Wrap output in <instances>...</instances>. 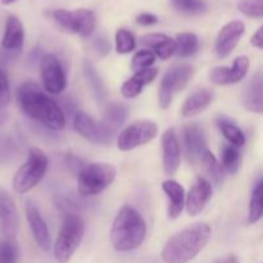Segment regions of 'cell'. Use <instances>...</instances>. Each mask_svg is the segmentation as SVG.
<instances>
[{
	"mask_svg": "<svg viewBox=\"0 0 263 263\" xmlns=\"http://www.w3.org/2000/svg\"><path fill=\"white\" fill-rule=\"evenodd\" d=\"M17 99L23 113L44 127L53 131H61L66 126V116L61 105L48 94L41 91L39 85L35 82H23L18 87Z\"/></svg>",
	"mask_w": 263,
	"mask_h": 263,
	"instance_id": "cell-1",
	"label": "cell"
},
{
	"mask_svg": "<svg viewBox=\"0 0 263 263\" xmlns=\"http://www.w3.org/2000/svg\"><path fill=\"white\" fill-rule=\"evenodd\" d=\"M211 239V228L207 223H194L175 234L167 240L161 257L164 263H187L194 259Z\"/></svg>",
	"mask_w": 263,
	"mask_h": 263,
	"instance_id": "cell-2",
	"label": "cell"
},
{
	"mask_svg": "<svg viewBox=\"0 0 263 263\" xmlns=\"http://www.w3.org/2000/svg\"><path fill=\"white\" fill-rule=\"evenodd\" d=\"M146 236V223L143 216L131 205H123L113 220L110 243L120 253H127L143 246Z\"/></svg>",
	"mask_w": 263,
	"mask_h": 263,
	"instance_id": "cell-3",
	"label": "cell"
},
{
	"mask_svg": "<svg viewBox=\"0 0 263 263\" xmlns=\"http://www.w3.org/2000/svg\"><path fill=\"white\" fill-rule=\"evenodd\" d=\"M117 170L113 164L97 162L82 167L77 174V190L81 197H95L113 184Z\"/></svg>",
	"mask_w": 263,
	"mask_h": 263,
	"instance_id": "cell-4",
	"label": "cell"
},
{
	"mask_svg": "<svg viewBox=\"0 0 263 263\" xmlns=\"http://www.w3.org/2000/svg\"><path fill=\"white\" fill-rule=\"evenodd\" d=\"M85 235V223L76 213L66 215L53 247L54 258L58 263H68L81 244Z\"/></svg>",
	"mask_w": 263,
	"mask_h": 263,
	"instance_id": "cell-5",
	"label": "cell"
},
{
	"mask_svg": "<svg viewBox=\"0 0 263 263\" xmlns=\"http://www.w3.org/2000/svg\"><path fill=\"white\" fill-rule=\"evenodd\" d=\"M48 170V157L41 149L31 148L28 158L13 176V190L17 194H27L37 186Z\"/></svg>",
	"mask_w": 263,
	"mask_h": 263,
	"instance_id": "cell-6",
	"label": "cell"
},
{
	"mask_svg": "<svg viewBox=\"0 0 263 263\" xmlns=\"http://www.w3.org/2000/svg\"><path fill=\"white\" fill-rule=\"evenodd\" d=\"M53 21L61 30L68 33L80 35L81 37H89L97 27V17L90 9H55L51 13Z\"/></svg>",
	"mask_w": 263,
	"mask_h": 263,
	"instance_id": "cell-7",
	"label": "cell"
},
{
	"mask_svg": "<svg viewBox=\"0 0 263 263\" xmlns=\"http://www.w3.org/2000/svg\"><path fill=\"white\" fill-rule=\"evenodd\" d=\"M194 74V67L189 63L174 64L162 77L159 85L158 102L162 109H167L171 105L174 97L184 90Z\"/></svg>",
	"mask_w": 263,
	"mask_h": 263,
	"instance_id": "cell-8",
	"label": "cell"
},
{
	"mask_svg": "<svg viewBox=\"0 0 263 263\" xmlns=\"http://www.w3.org/2000/svg\"><path fill=\"white\" fill-rule=\"evenodd\" d=\"M158 134V126L151 120L136 121L121 131L117 138V146L122 152H130L133 149L151 143Z\"/></svg>",
	"mask_w": 263,
	"mask_h": 263,
	"instance_id": "cell-9",
	"label": "cell"
},
{
	"mask_svg": "<svg viewBox=\"0 0 263 263\" xmlns=\"http://www.w3.org/2000/svg\"><path fill=\"white\" fill-rule=\"evenodd\" d=\"M41 80L45 91L51 95H59L66 90L67 76L61 61L55 54H45L40 64Z\"/></svg>",
	"mask_w": 263,
	"mask_h": 263,
	"instance_id": "cell-10",
	"label": "cell"
},
{
	"mask_svg": "<svg viewBox=\"0 0 263 263\" xmlns=\"http://www.w3.org/2000/svg\"><path fill=\"white\" fill-rule=\"evenodd\" d=\"M182 144L187 161L193 164L200 162L203 154L208 151V140L199 123L190 122L182 127Z\"/></svg>",
	"mask_w": 263,
	"mask_h": 263,
	"instance_id": "cell-11",
	"label": "cell"
},
{
	"mask_svg": "<svg viewBox=\"0 0 263 263\" xmlns=\"http://www.w3.org/2000/svg\"><path fill=\"white\" fill-rule=\"evenodd\" d=\"M73 128L79 135L91 144H110L113 141V138L105 133L100 122H97L91 116L81 110L74 115Z\"/></svg>",
	"mask_w": 263,
	"mask_h": 263,
	"instance_id": "cell-12",
	"label": "cell"
},
{
	"mask_svg": "<svg viewBox=\"0 0 263 263\" xmlns=\"http://www.w3.org/2000/svg\"><path fill=\"white\" fill-rule=\"evenodd\" d=\"M251 67L249 58L246 55H240L235 58L233 66L225 67L218 66L211 69L210 80L216 85H233L240 82L247 76Z\"/></svg>",
	"mask_w": 263,
	"mask_h": 263,
	"instance_id": "cell-13",
	"label": "cell"
},
{
	"mask_svg": "<svg viewBox=\"0 0 263 263\" xmlns=\"http://www.w3.org/2000/svg\"><path fill=\"white\" fill-rule=\"evenodd\" d=\"M212 184L204 177H198L195 184L185 194V207L190 216H198L204 211L212 198Z\"/></svg>",
	"mask_w": 263,
	"mask_h": 263,
	"instance_id": "cell-14",
	"label": "cell"
},
{
	"mask_svg": "<svg viewBox=\"0 0 263 263\" xmlns=\"http://www.w3.org/2000/svg\"><path fill=\"white\" fill-rule=\"evenodd\" d=\"M246 32V25L241 21H231L226 23L216 39V53L220 58H226L233 53L241 36Z\"/></svg>",
	"mask_w": 263,
	"mask_h": 263,
	"instance_id": "cell-15",
	"label": "cell"
},
{
	"mask_svg": "<svg viewBox=\"0 0 263 263\" xmlns=\"http://www.w3.org/2000/svg\"><path fill=\"white\" fill-rule=\"evenodd\" d=\"M18 231V212L10 194L0 189V233L7 239L15 238Z\"/></svg>",
	"mask_w": 263,
	"mask_h": 263,
	"instance_id": "cell-16",
	"label": "cell"
},
{
	"mask_svg": "<svg viewBox=\"0 0 263 263\" xmlns=\"http://www.w3.org/2000/svg\"><path fill=\"white\" fill-rule=\"evenodd\" d=\"M162 152H163V171L172 176L179 170L181 163V151H180L179 139L174 128H167L162 135Z\"/></svg>",
	"mask_w": 263,
	"mask_h": 263,
	"instance_id": "cell-17",
	"label": "cell"
},
{
	"mask_svg": "<svg viewBox=\"0 0 263 263\" xmlns=\"http://www.w3.org/2000/svg\"><path fill=\"white\" fill-rule=\"evenodd\" d=\"M26 218H27L31 233H32V236L33 239H35L37 247L41 251L48 252L51 247V239L50 233H49V228L48 225H46L44 217L41 216L40 211H39L32 203H27V204H26Z\"/></svg>",
	"mask_w": 263,
	"mask_h": 263,
	"instance_id": "cell-18",
	"label": "cell"
},
{
	"mask_svg": "<svg viewBox=\"0 0 263 263\" xmlns=\"http://www.w3.org/2000/svg\"><path fill=\"white\" fill-rule=\"evenodd\" d=\"M25 43V28L22 22L15 15H9L5 23L4 35H3L2 46L9 53H20Z\"/></svg>",
	"mask_w": 263,
	"mask_h": 263,
	"instance_id": "cell-19",
	"label": "cell"
},
{
	"mask_svg": "<svg viewBox=\"0 0 263 263\" xmlns=\"http://www.w3.org/2000/svg\"><path fill=\"white\" fill-rule=\"evenodd\" d=\"M140 44L145 46L148 50L153 51L156 57L163 59V61L171 58L176 50V44H175L174 39L164 33H146L140 37Z\"/></svg>",
	"mask_w": 263,
	"mask_h": 263,
	"instance_id": "cell-20",
	"label": "cell"
},
{
	"mask_svg": "<svg viewBox=\"0 0 263 263\" xmlns=\"http://www.w3.org/2000/svg\"><path fill=\"white\" fill-rule=\"evenodd\" d=\"M244 108L249 112L261 115L263 112V76L257 72L247 84L243 94Z\"/></svg>",
	"mask_w": 263,
	"mask_h": 263,
	"instance_id": "cell-21",
	"label": "cell"
},
{
	"mask_svg": "<svg viewBox=\"0 0 263 263\" xmlns=\"http://www.w3.org/2000/svg\"><path fill=\"white\" fill-rule=\"evenodd\" d=\"M162 189L166 193L167 199H168V213L170 220H176L181 216L185 207V189L180 182L176 180H166L162 184Z\"/></svg>",
	"mask_w": 263,
	"mask_h": 263,
	"instance_id": "cell-22",
	"label": "cell"
},
{
	"mask_svg": "<svg viewBox=\"0 0 263 263\" xmlns=\"http://www.w3.org/2000/svg\"><path fill=\"white\" fill-rule=\"evenodd\" d=\"M213 94L207 89H202L190 95L181 107V116L184 118H193L208 109L212 104Z\"/></svg>",
	"mask_w": 263,
	"mask_h": 263,
	"instance_id": "cell-23",
	"label": "cell"
},
{
	"mask_svg": "<svg viewBox=\"0 0 263 263\" xmlns=\"http://www.w3.org/2000/svg\"><path fill=\"white\" fill-rule=\"evenodd\" d=\"M127 108L123 104H110L105 110L100 125L110 136L115 138L118 128L127 120Z\"/></svg>",
	"mask_w": 263,
	"mask_h": 263,
	"instance_id": "cell-24",
	"label": "cell"
},
{
	"mask_svg": "<svg viewBox=\"0 0 263 263\" xmlns=\"http://www.w3.org/2000/svg\"><path fill=\"white\" fill-rule=\"evenodd\" d=\"M175 44H176L175 54L179 58H189V57L194 55L199 49V39L193 32L177 33Z\"/></svg>",
	"mask_w": 263,
	"mask_h": 263,
	"instance_id": "cell-25",
	"label": "cell"
},
{
	"mask_svg": "<svg viewBox=\"0 0 263 263\" xmlns=\"http://www.w3.org/2000/svg\"><path fill=\"white\" fill-rule=\"evenodd\" d=\"M84 72L85 76H86L87 82H89V86L91 87L94 97L97 98L98 102H104L105 98H107L104 82L102 81L98 71L89 61L84 62Z\"/></svg>",
	"mask_w": 263,
	"mask_h": 263,
	"instance_id": "cell-26",
	"label": "cell"
},
{
	"mask_svg": "<svg viewBox=\"0 0 263 263\" xmlns=\"http://www.w3.org/2000/svg\"><path fill=\"white\" fill-rule=\"evenodd\" d=\"M217 125L222 135L229 141V144L236 146V148H240L246 144V135L241 131V128L236 126L235 123L226 120V118H221V120H218Z\"/></svg>",
	"mask_w": 263,
	"mask_h": 263,
	"instance_id": "cell-27",
	"label": "cell"
},
{
	"mask_svg": "<svg viewBox=\"0 0 263 263\" xmlns=\"http://www.w3.org/2000/svg\"><path fill=\"white\" fill-rule=\"evenodd\" d=\"M263 215V181L259 180L253 187L252 192L251 202H249V213H248V222L251 225L258 222Z\"/></svg>",
	"mask_w": 263,
	"mask_h": 263,
	"instance_id": "cell-28",
	"label": "cell"
},
{
	"mask_svg": "<svg viewBox=\"0 0 263 263\" xmlns=\"http://www.w3.org/2000/svg\"><path fill=\"white\" fill-rule=\"evenodd\" d=\"M200 163H202L203 168L207 172L208 176L212 179V181L220 186L223 181V168L210 149L203 154L202 159H200Z\"/></svg>",
	"mask_w": 263,
	"mask_h": 263,
	"instance_id": "cell-29",
	"label": "cell"
},
{
	"mask_svg": "<svg viewBox=\"0 0 263 263\" xmlns=\"http://www.w3.org/2000/svg\"><path fill=\"white\" fill-rule=\"evenodd\" d=\"M221 166L225 168L229 174H236L239 171V167L241 163V154L239 148L228 144L222 148L221 152Z\"/></svg>",
	"mask_w": 263,
	"mask_h": 263,
	"instance_id": "cell-30",
	"label": "cell"
},
{
	"mask_svg": "<svg viewBox=\"0 0 263 263\" xmlns=\"http://www.w3.org/2000/svg\"><path fill=\"white\" fill-rule=\"evenodd\" d=\"M175 9L187 15H197L207 12V3L204 0H171Z\"/></svg>",
	"mask_w": 263,
	"mask_h": 263,
	"instance_id": "cell-31",
	"label": "cell"
},
{
	"mask_svg": "<svg viewBox=\"0 0 263 263\" xmlns=\"http://www.w3.org/2000/svg\"><path fill=\"white\" fill-rule=\"evenodd\" d=\"M116 51L118 54H128L136 48V40L133 32H130L126 28H120L117 30L115 36Z\"/></svg>",
	"mask_w": 263,
	"mask_h": 263,
	"instance_id": "cell-32",
	"label": "cell"
},
{
	"mask_svg": "<svg viewBox=\"0 0 263 263\" xmlns=\"http://www.w3.org/2000/svg\"><path fill=\"white\" fill-rule=\"evenodd\" d=\"M157 57L153 51L148 50V49H143L135 53V55L131 59V69L135 72L143 71V69L151 68L156 62Z\"/></svg>",
	"mask_w": 263,
	"mask_h": 263,
	"instance_id": "cell-33",
	"label": "cell"
},
{
	"mask_svg": "<svg viewBox=\"0 0 263 263\" xmlns=\"http://www.w3.org/2000/svg\"><path fill=\"white\" fill-rule=\"evenodd\" d=\"M239 12L251 18L263 17V0H240L238 4Z\"/></svg>",
	"mask_w": 263,
	"mask_h": 263,
	"instance_id": "cell-34",
	"label": "cell"
},
{
	"mask_svg": "<svg viewBox=\"0 0 263 263\" xmlns=\"http://www.w3.org/2000/svg\"><path fill=\"white\" fill-rule=\"evenodd\" d=\"M18 249L13 240H7L0 243V263H17Z\"/></svg>",
	"mask_w": 263,
	"mask_h": 263,
	"instance_id": "cell-35",
	"label": "cell"
},
{
	"mask_svg": "<svg viewBox=\"0 0 263 263\" xmlns=\"http://www.w3.org/2000/svg\"><path fill=\"white\" fill-rule=\"evenodd\" d=\"M10 86L9 79L4 69L0 68V109H4L10 103Z\"/></svg>",
	"mask_w": 263,
	"mask_h": 263,
	"instance_id": "cell-36",
	"label": "cell"
},
{
	"mask_svg": "<svg viewBox=\"0 0 263 263\" xmlns=\"http://www.w3.org/2000/svg\"><path fill=\"white\" fill-rule=\"evenodd\" d=\"M144 86L139 81H136L134 77H130L127 81L123 82L122 87H121V92L126 99H133V98L139 97L143 92Z\"/></svg>",
	"mask_w": 263,
	"mask_h": 263,
	"instance_id": "cell-37",
	"label": "cell"
},
{
	"mask_svg": "<svg viewBox=\"0 0 263 263\" xmlns=\"http://www.w3.org/2000/svg\"><path fill=\"white\" fill-rule=\"evenodd\" d=\"M157 74H158V69L154 68V67H151V68L135 72V74H134L133 77L136 80V81L140 82L143 86H145V85L151 84V82H153L154 80H156Z\"/></svg>",
	"mask_w": 263,
	"mask_h": 263,
	"instance_id": "cell-38",
	"label": "cell"
},
{
	"mask_svg": "<svg viewBox=\"0 0 263 263\" xmlns=\"http://www.w3.org/2000/svg\"><path fill=\"white\" fill-rule=\"evenodd\" d=\"M94 49L99 53V55L104 57L109 53L110 50V44L108 43V40L105 37H97L94 40Z\"/></svg>",
	"mask_w": 263,
	"mask_h": 263,
	"instance_id": "cell-39",
	"label": "cell"
},
{
	"mask_svg": "<svg viewBox=\"0 0 263 263\" xmlns=\"http://www.w3.org/2000/svg\"><path fill=\"white\" fill-rule=\"evenodd\" d=\"M136 22L143 26H153L158 22V18H157V15L152 14V13H141L136 17Z\"/></svg>",
	"mask_w": 263,
	"mask_h": 263,
	"instance_id": "cell-40",
	"label": "cell"
},
{
	"mask_svg": "<svg viewBox=\"0 0 263 263\" xmlns=\"http://www.w3.org/2000/svg\"><path fill=\"white\" fill-rule=\"evenodd\" d=\"M251 44L257 49H263V27H259L256 32L253 33L251 39Z\"/></svg>",
	"mask_w": 263,
	"mask_h": 263,
	"instance_id": "cell-41",
	"label": "cell"
},
{
	"mask_svg": "<svg viewBox=\"0 0 263 263\" xmlns=\"http://www.w3.org/2000/svg\"><path fill=\"white\" fill-rule=\"evenodd\" d=\"M215 263H239V262H238V258H236L234 254H230V256L223 257V258L218 259V261L215 262Z\"/></svg>",
	"mask_w": 263,
	"mask_h": 263,
	"instance_id": "cell-42",
	"label": "cell"
},
{
	"mask_svg": "<svg viewBox=\"0 0 263 263\" xmlns=\"http://www.w3.org/2000/svg\"><path fill=\"white\" fill-rule=\"evenodd\" d=\"M15 2H18V0H2V3L4 5H10V4H13V3H15Z\"/></svg>",
	"mask_w": 263,
	"mask_h": 263,
	"instance_id": "cell-43",
	"label": "cell"
}]
</instances>
